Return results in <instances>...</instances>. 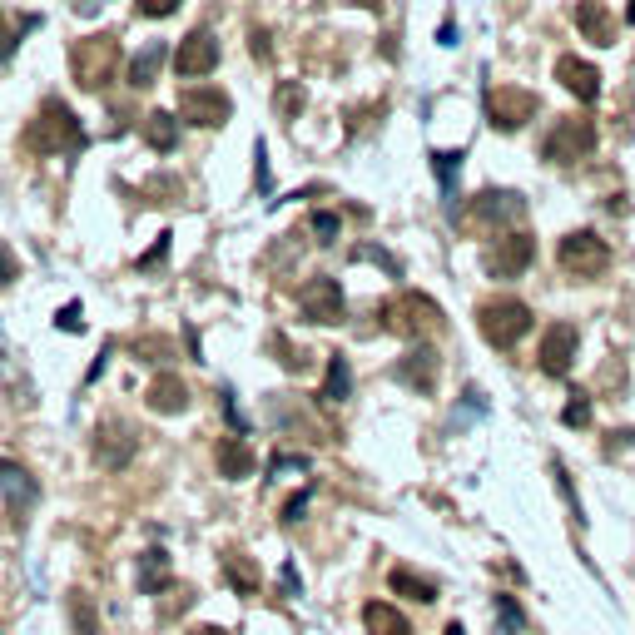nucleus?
<instances>
[{
  "mask_svg": "<svg viewBox=\"0 0 635 635\" xmlns=\"http://www.w3.org/2000/svg\"><path fill=\"white\" fill-rule=\"evenodd\" d=\"M30 154H75V149H85V129L75 120V110L70 105H60V100H45L40 105V115L30 120L25 129V139H20Z\"/></svg>",
  "mask_w": 635,
  "mask_h": 635,
  "instance_id": "nucleus-1",
  "label": "nucleus"
},
{
  "mask_svg": "<svg viewBox=\"0 0 635 635\" xmlns=\"http://www.w3.org/2000/svg\"><path fill=\"white\" fill-rule=\"evenodd\" d=\"M115 70H120V40H115V35H85V40H75V50H70V75H75L80 90L100 95V90L115 80Z\"/></svg>",
  "mask_w": 635,
  "mask_h": 635,
  "instance_id": "nucleus-2",
  "label": "nucleus"
},
{
  "mask_svg": "<svg viewBox=\"0 0 635 635\" xmlns=\"http://www.w3.org/2000/svg\"><path fill=\"white\" fill-rule=\"evenodd\" d=\"M477 328L492 348H516L531 333V308L521 298H487L477 308Z\"/></svg>",
  "mask_w": 635,
  "mask_h": 635,
  "instance_id": "nucleus-3",
  "label": "nucleus"
},
{
  "mask_svg": "<svg viewBox=\"0 0 635 635\" xmlns=\"http://www.w3.org/2000/svg\"><path fill=\"white\" fill-rule=\"evenodd\" d=\"M382 328H392V333H402V338H412V343H422V338H432L437 328H442V308L427 298V293H402V298H392L387 308H382Z\"/></svg>",
  "mask_w": 635,
  "mask_h": 635,
  "instance_id": "nucleus-4",
  "label": "nucleus"
},
{
  "mask_svg": "<svg viewBox=\"0 0 635 635\" xmlns=\"http://www.w3.org/2000/svg\"><path fill=\"white\" fill-rule=\"evenodd\" d=\"M561 268L571 278H601L611 268V244L591 229H576V234L561 239Z\"/></svg>",
  "mask_w": 635,
  "mask_h": 635,
  "instance_id": "nucleus-5",
  "label": "nucleus"
},
{
  "mask_svg": "<svg viewBox=\"0 0 635 635\" xmlns=\"http://www.w3.org/2000/svg\"><path fill=\"white\" fill-rule=\"evenodd\" d=\"M482 100H487L492 129H502V134L521 129L526 120H536V105H541V100H536L531 90H521V85H497V90H487Z\"/></svg>",
  "mask_w": 635,
  "mask_h": 635,
  "instance_id": "nucleus-6",
  "label": "nucleus"
},
{
  "mask_svg": "<svg viewBox=\"0 0 635 635\" xmlns=\"http://www.w3.org/2000/svg\"><path fill=\"white\" fill-rule=\"evenodd\" d=\"M591 149H596V125L581 120V115L561 120L546 134V159L551 164H581V159H591Z\"/></svg>",
  "mask_w": 635,
  "mask_h": 635,
  "instance_id": "nucleus-7",
  "label": "nucleus"
},
{
  "mask_svg": "<svg viewBox=\"0 0 635 635\" xmlns=\"http://www.w3.org/2000/svg\"><path fill=\"white\" fill-rule=\"evenodd\" d=\"M134 452H139V427H129L125 417H105L95 427V462L100 467L120 472V467H129Z\"/></svg>",
  "mask_w": 635,
  "mask_h": 635,
  "instance_id": "nucleus-8",
  "label": "nucleus"
},
{
  "mask_svg": "<svg viewBox=\"0 0 635 635\" xmlns=\"http://www.w3.org/2000/svg\"><path fill=\"white\" fill-rule=\"evenodd\" d=\"M576 348H581L576 323H551V328L541 333V348H536L541 373H546V378H566V373H571V363H576Z\"/></svg>",
  "mask_w": 635,
  "mask_h": 635,
  "instance_id": "nucleus-9",
  "label": "nucleus"
},
{
  "mask_svg": "<svg viewBox=\"0 0 635 635\" xmlns=\"http://www.w3.org/2000/svg\"><path fill=\"white\" fill-rule=\"evenodd\" d=\"M298 308H303L308 323H343V288H338V278H328V273L308 278L298 288Z\"/></svg>",
  "mask_w": 635,
  "mask_h": 635,
  "instance_id": "nucleus-10",
  "label": "nucleus"
},
{
  "mask_svg": "<svg viewBox=\"0 0 635 635\" xmlns=\"http://www.w3.org/2000/svg\"><path fill=\"white\" fill-rule=\"evenodd\" d=\"M536 263V239L531 234H507L487 249V273L492 278H521Z\"/></svg>",
  "mask_w": 635,
  "mask_h": 635,
  "instance_id": "nucleus-11",
  "label": "nucleus"
},
{
  "mask_svg": "<svg viewBox=\"0 0 635 635\" xmlns=\"http://www.w3.org/2000/svg\"><path fill=\"white\" fill-rule=\"evenodd\" d=\"M179 115H184L189 125H199V129L229 125L234 100H229L224 90H184V95H179Z\"/></svg>",
  "mask_w": 635,
  "mask_h": 635,
  "instance_id": "nucleus-12",
  "label": "nucleus"
},
{
  "mask_svg": "<svg viewBox=\"0 0 635 635\" xmlns=\"http://www.w3.org/2000/svg\"><path fill=\"white\" fill-rule=\"evenodd\" d=\"M437 368H442V363H437V353H432L427 343H417V348H407V353L397 358V368H392V373H397L402 387H412L417 397H432V392H437Z\"/></svg>",
  "mask_w": 635,
  "mask_h": 635,
  "instance_id": "nucleus-13",
  "label": "nucleus"
},
{
  "mask_svg": "<svg viewBox=\"0 0 635 635\" xmlns=\"http://www.w3.org/2000/svg\"><path fill=\"white\" fill-rule=\"evenodd\" d=\"M174 70H179L184 80H199V75L219 70V40H214L209 30H194L189 40H179V50H174Z\"/></svg>",
  "mask_w": 635,
  "mask_h": 635,
  "instance_id": "nucleus-14",
  "label": "nucleus"
},
{
  "mask_svg": "<svg viewBox=\"0 0 635 635\" xmlns=\"http://www.w3.org/2000/svg\"><path fill=\"white\" fill-rule=\"evenodd\" d=\"M556 80L581 100V105H596L601 100V70L591 65V60H576V55H561L556 60Z\"/></svg>",
  "mask_w": 635,
  "mask_h": 635,
  "instance_id": "nucleus-15",
  "label": "nucleus"
},
{
  "mask_svg": "<svg viewBox=\"0 0 635 635\" xmlns=\"http://www.w3.org/2000/svg\"><path fill=\"white\" fill-rule=\"evenodd\" d=\"M144 402H149V412L174 417V412H184V407H189V387H184V378H179V373H159V378L149 382Z\"/></svg>",
  "mask_w": 635,
  "mask_h": 635,
  "instance_id": "nucleus-16",
  "label": "nucleus"
},
{
  "mask_svg": "<svg viewBox=\"0 0 635 635\" xmlns=\"http://www.w3.org/2000/svg\"><path fill=\"white\" fill-rule=\"evenodd\" d=\"M576 30H581L591 45H616V15H611L601 0H581V5H576Z\"/></svg>",
  "mask_w": 635,
  "mask_h": 635,
  "instance_id": "nucleus-17",
  "label": "nucleus"
},
{
  "mask_svg": "<svg viewBox=\"0 0 635 635\" xmlns=\"http://www.w3.org/2000/svg\"><path fill=\"white\" fill-rule=\"evenodd\" d=\"M511 214H521V199L516 194H497V189H487V194H477L472 199V224L477 229H497V224H507Z\"/></svg>",
  "mask_w": 635,
  "mask_h": 635,
  "instance_id": "nucleus-18",
  "label": "nucleus"
},
{
  "mask_svg": "<svg viewBox=\"0 0 635 635\" xmlns=\"http://www.w3.org/2000/svg\"><path fill=\"white\" fill-rule=\"evenodd\" d=\"M214 462H219V477H229V482H244V477H254V447L244 442V437H219V452H214Z\"/></svg>",
  "mask_w": 635,
  "mask_h": 635,
  "instance_id": "nucleus-19",
  "label": "nucleus"
},
{
  "mask_svg": "<svg viewBox=\"0 0 635 635\" xmlns=\"http://www.w3.org/2000/svg\"><path fill=\"white\" fill-rule=\"evenodd\" d=\"M134 581H139V596H159V591H169V581H174V566H169V556H164L159 546H149V551L139 556V571H134Z\"/></svg>",
  "mask_w": 635,
  "mask_h": 635,
  "instance_id": "nucleus-20",
  "label": "nucleus"
},
{
  "mask_svg": "<svg viewBox=\"0 0 635 635\" xmlns=\"http://www.w3.org/2000/svg\"><path fill=\"white\" fill-rule=\"evenodd\" d=\"M387 586H392L397 596H407V601H417V606H432V601H437V581H432V576H417L412 566H392V576H387Z\"/></svg>",
  "mask_w": 635,
  "mask_h": 635,
  "instance_id": "nucleus-21",
  "label": "nucleus"
},
{
  "mask_svg": "<svg viewBox=\"0 0 635 635\" xmlns=\"http://www.w3.org/2000/svg\"><path fill=\"white\" fill-rule=\"evenodd\" d=\"M219 571H224V581L234 586V596H258V566L244 556V551H224V556H219Z\"/></svg>",
  "mask_w": 635,
  "mask_h": 635,
  "instance_id": "nucleus-22",
  "label": "nucleus"
},
{
  "mask_svg": "<svg viewBox=\"0 0 635 635\" xmlns=\"http://www.w3.org/2000/svg\"><path fill=\"white\" fill-rule=\"evenodd\" d=\"M353 397V368H348V358L343 353H333L328 358V378H323V392H318V402H328V407H343Z\"/></svg>",
  "mask_w": 635,
  "mask_h": 635,
  "instance_id": "nucleus-23",
  "label": "nucleus"
},
{
  "mask_svg": "<svg viewBox=\"0 0 635 635\" xmlns=\"http://www.w3.org/2000/svg\"><path fill=\"white\" fill-rule=\"evenodd\" d=\"M363 626H368V635H412L407 616L397 606H387V601H368L363 606Z\"/></svg>",
  "mask_w": 635,
  "mask_h": 635,
  "instance_id": "nucleus-24",
  "label": "nucleus"
},
{
  "mask_svg": "<svg viewBox=\"0 0 635 635\" xmlns=\"http://www.w3.org/2000/svg\"><path fill=\"white\" fill-rule=\"evenodd\" d=\"M144 144H149V149H159V154H169V149L179 144V120H174L169 110L144 115Z\"/></svg>",
  "mask_w": 635,
  "mask_h": 635,
  "instance_id": "nucleus-25",
  "label": "nucleus"
},
{
  "mask_svg": "<svg viewBox=\"0 0 635 635\" xmlns=\"http://www.w3.org/2000/svg\"><path fill=\"white\" fill-rule=\"evenodd\" d=\"M159 65H164V40H149V45L134 55V65H129V85H134V90H149L154 75H159Z\"/></svg>",
  "mask_w": 635,
  "mask_h": 635,
  "instance_id": "nucleus-26",
  "label": "nucleus"
},
{
  "mask_svg": "<svg viewBox=\"0 0 635 635\" xmlns=\"http://www.w3.org/2000/svg\"><path fill=\"white\" fill-rule=\"evenodd\" d=\"M0 487H5L10 507H30V502H35V482H30V472L15 467V462H0Z\"/></svg>",
  "mask_w": 635,
  "mask_h": 635,
  "instance_id": "nucleus-27",
  "label": "nucleus"
},
{
  "mask_svg": "<svg viewBox=\"0 0 635 635\" xmlns=\"http://www.w3.org/2000/svg\"><path fill=\"white\" fill-rule=\"evenodd\" d=\"M65 611H70V626H75V635H100L95 606H90V596H85V591H70V596H65Z\"/></svg>",
  "mask_w": 635,
  "mask_h": 635,
  "instance_id": "nucleus-28",
  "label": "nucleus"
},
{
  "mask_svg": "<svg viewBox=\"0 0 635 635\" xmlns=\"http://www.w3.org/2000/svg\"><path fill=\"white\" fill-rule=\"evenodd\" d=\"M432 169H437V179H442V194L452 199V194H457V174H462V149H437V154H432Z\"/></svg>",
  "mask_w": 635,
  "mask_h": 635,
  "instance_id": "nucleus-29",
  "label": "nucleus"
},
{
  "mask_svg": "<svg viewBox=\"0 0 635 635\" xmlns=\"http://www.w3.org/2000/svg\"><path fill=\"white\" fill-rule=\"evenodd\" d=\"M303 100H308V95H303L298 80H283V85H278V115H283V120H298Z\"/></svg>",
  "mask_w": 635,
  "mask_h": 635,
  "instance_id": "nucleus-30",
  "label": "nucleus"
},
{
  "mask_svg": "<svg viewBox=\"0 0 635 635\" xmlns=\"http://www.w3.org/2000/svg\"><path fill=\"white\" fill-rule=\"evenodd\" d=\"M268 348L278 353V363H283L288 373H303V368H308V358H303V348H293V343H288L283 333H273V338H268Z\"/></svg>",
  "mask_w": 635,
  "mask_h": 635,
  "instance_id": "nucleus-31",
  "label": "nucleus"
},
{
  "mask_svg": "<svg viewBox=\"0 0 635 635\" xmlns=\"http://www.w3.org/2000/svg\"><path fill=\"white\" fill-rule=\"evenodd\" d=\"M561 422L566 427H591V397L586 392H571V402L561 407Z\"/></svg>",
  "mask_w": 635,
  "mask_h": 635,
  "instance_id": "nucleus-32",
  "label": "nucleus"
},
{
  "mask_svg": "<svg viewBox=\"0 0 635 635\" xmlns=\"http://www.w3.org/2000/svg\"><path fill=\"white\" fill-rule=\"evenodd\" d=\"M313 234H318V244H338V234H343V224H338V214H328V209H318V214H313Z\"/></svg>",
  "mask_w": 635,
  "mask_h": 635,
  "instance_id": "nucleus-33",
  "label": "nucleus"
},
{
  "mask_svg": "<svg viewBox=\"0 0 635 635\" xmlns=\"http://www.w3.org/2000/svg\"><path fill=\"white\" fill-rule=\"evenodd\" d=\"M184 0H134V10L139 15H149V20H164V15H174Z\"/></svg>",
  "mask_w": 635,
  "mask_h": 635,
  "instance_id": "nucleus-34",
  "label": "nucleus"
},
{
  "mask_svg": "<svg viewBox=\"0 0 635 635\" xmlns=\"http://www.w3.org/2000/svg\"><path fill=\"white\" fill-rule=\"evenodd\" d=\"M164 254H169V234H159V239H154V249H149V254L139 258V273H149V268H159V263H164Z\"/></svg>",
  "mask_w": 635,
  "mask_h": 635,
  "instance_id": "nucleus-35",
  "label": "nucleus"
},
{
  "mask_svg": "<svg viewBox=\"0 0 635 635\" xmlns=\"http://www.w3.org/2000/svg\"><path fill=\"white\" fill-rule=\"evenodd\" d=\"M15 278H20V263H15V254L0 244V288H10Z\"/></svg>",
  "mask_w": 635,
  "mask_h": 635,
  "instance_id": "nucleus-36",
  "label": "nucleus"
},
{
  "mask_svg": "<svg viewBox=\"0 0 635 635\" xmlns=\"http://www.w3.org/2000/svg\"><path fill=\"white\" fill-rule=\"evenodd\" d=\"M55 323H60L65 333H80V328H85V318H80V303H70L65 313H55Z\"/></svg>",
  "mask_w": 635,
  "mask_h": 635,
  "instance_id": "nucleus-37",
  "label": "nucleus"
},
{
  "mask_svg": "<svg viewBox=\"0 0 635 635\" xmlns=\"http://www.w3.org/2000/svg\"><path fill=\"white\" fill-rule=\"evenodd\" d=\"M249 55H254V60H268V55H273V45H268V30H249Z\"/></svg>",
  "mask_w": 635,
  "mask_h": 635,
  "instance_id": "nucleus-38",
  "label": "nucleus"
},
{
  "mask_svg": "<svg viewBox=\"0 0 635 635\" xmlns=\"http://www.w3.org/2000/svg\"><path fill=\"white\" fill-rule=\"evenodd\" d=\"M15 45H20V35H15V30H10V20L0 15V60H5V55H10Z\"/></svg>",
  "mask_w": 635,
  "mask_h": 635,
  "instance_id": "nucleus-39",
  "label": "nucleus"
},
{
  "mask_svg": "<svg viewBox=\"0 0 635 635\" xmlns=\"http://www.w3.org/2000/svg\"><path fill=\"white\" fill-rule=\"evenodd\" d=\"M303 511H308V497H303V492H298V497H293V502H283V521H298V516H303Z\"/></svg>",
  "mask_w": 635,
  "mask_h": 635,
  "instance_id": "nucleus-40",
  "label": "nucleus"
},
{
  "mask_svg": "<svg viewBox=\"0 0 635 635\" xmlns=\"http://www.w3.org/2000/svg\"><path fill=\"white\" fill-rule=\"evenodd\" d=\"M631 442H635V432H611V442H606V452L616 457V452H626Z\"/></svg>",
  "mask_w": 635,
  "mask_h": 635,
  "instance_id": "nucleus-41",
  "label": "nucleus"
},
{
  "mask_svg": "<svg viewBox=\"0 0 635 635\" xmlns=\"http://www.w3.org/2000/svg\"><path fill=\"white\" fill-rule=\"evenodd\" d=\"M278 586H283V596H298V576H293V566H283V576H278Z\"/></svg>",
  "mask_w": 635,
  "mask_h": 635,
  "instance_id": "nucleus-42",
  "label": "nucleus"
},
{
  "mask_svg": "<svg viewBox=\"0 0 635 635\" xmlns=\"http://www.w3.org/2000/svg\"><path fill=\"white\" fill-rule=\"evenodd\" d=\"M100 5H105V0H75V10H80V15H95Z\"/></svg>",
  "mask_w": 635,
  "mask_h": 635,
  "instance_id": "nucleus-43",
  "label": "nucleus"
},
{
  "mask_svg": "<svg viewBox=\"0 0 635 635\" xmlns=\"http://www.w3.org/2000/svg\"><path fill=\"white\" fill-rule=\"evenodd\" d=\"M189 635H229V631H224V626H194Z\"/></svg>",
  "mask_w": 635,
  "mask_h": 635,
  "instance_id": "nucleus-44",
  "label": "nucleus"
},
{
  "mask_svg": "<svg viewBox=\"0 0 635 635\" xmlns=\"http://www.w3.org/2000/svg\"><path fill=\"white\" fill-rule=\"evenodd\" d=\"M353 5H363V10H382V0H353Z\"/></svg>",
  "mask_w": 635,
  "mask_h": 635,
  "instance_id": "nucleus-45",
  "label": "nucleus"
},
{
  "mask_svg": "<svg viewBox=\"0 0 635 635\" xmlns=\"http://www.w3.org/2000/svg\"><path fill=\"white\" fill-rule=\"evenodd\" d=\"M442 635H467V631H462V626H457V621H452V626H447V631H442Z\"/></svg>",
  "mask_w": 635,
  "mask_h": 635,
  "instance_id": "nucleus-46",
  "label": "nucleus"
},
{
  "mask_svg": "<svg viewBox=\"0 0 635 635\" xmlns=\"http://www.w3.org/2000/svg\"><path fill=\"white\" fill-rule=\"evenodd\" d=\"M626 20H635V0H631V5H626Z\"/></svg>",
  "mask_w": 635,
  "mask_h": 635,
  "instance_id": "nucleus-47",
  "label": "nucleus"
}]
</instances>
